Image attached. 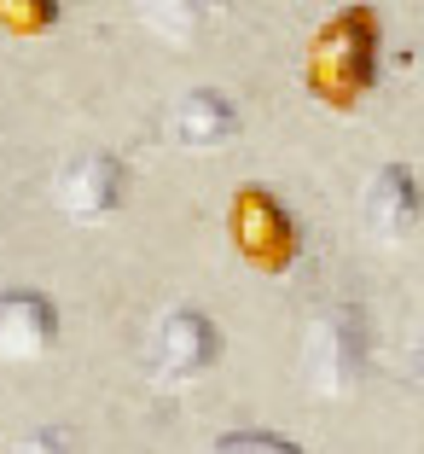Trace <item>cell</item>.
Wrapping results in <instances>:
<instances>
[{
	"label": "cell",
	"mask_w": 424,
	"mask_h": 454,
	"mask_svg": "<svg viewBox=\"0 0 424 454\" xmlns=\"http://www.w3.org/2000/svg\"><path fill=\"white\" fill-rule=\"evenodd\" d=\"M378 47H384V35H378V12L366 0L332 12L314 29V41H308V65H303L308 94L326 111H355L378 88V70H384Z\"/></svg>",
	"instance_id": "6da1fadb"
},
{
	"label": "cell",
	"mask_w": 424,
	"mask_h": 454,
	"mask_svg": "<svg viewBox=\"0 0 424 454\" xmlns=\"http://www.w3.org/2000/svg\"><path fill=\"white\" fill-rule=\"evenodd\" d=\"M227 239H233V251H239L256 274H291L297 256H303V227H297V215L285 210V199H279L274 187H262V181H244V187L233 192V204H227Z\"/></svg>",
	"instance_id": "7a4b0ae2"
},
{
	"label": "cell",
	"mask_w": 424,
	"mask_h": 454,
	"mask_svg": "<svg viewBox=\"0 0 424 454\" xmlns=\"http://www.w3.org/2000/svg\"><path fill=\"white\" fill-rule=\"evenodd\" d=\"M366 315H360L355 303H332L320 309L314 326H308L303 338V373L308 385L320 390V396H349V390L360 385V373H366Z\"/></svg>",
	"instance_id": "3957f363"
},
{
	"label": "cell",
	"mask_w": 424,
	"mask_h": 454,
	"mask_svg": "<svg viewBox=\"0 0 424 454\" xmlns=\"http://www.w3.org/2000/svg\"><path fill=\"white\" fill-rule=\"evenodd\" d=\"M215 361H221V326H215V315H204V309H192V303L163 309L158 326H151V344H146L151 385L181 390V385H192V379H204Z\"/></svg>",
	"instance_id": "277c9868"
},
{
	"label": "cell",
	"mask_w": 424,
	"mask_h": 454,
	"mask_svg": "<svg viewBox=\"0 0 424 454\" xmlns=\"http://www.w3.org/2000/svg\"><path fill=\"white\" fill-rule=\"evenodd\" d=\"M128 199V163L105 146H88V152H70L53 175V204L70 215V222L93 227V222H111Z\"/></svg>",
	"instance_id": "5b68a950"
},
{
	"label": "cell",
	"mask_w": 424,
	"mask_h": 454,
	"mask_svg": "<svg viewBox=\"0 0 424 454\" xmlns=\"http://www.w3.org/2000/svg\"><path fill=\"white\" fill-rule=\"evenodd\" d=\"M58 344V303L41 286H0V356L41 361Z\"/></svg>",
	"instance_id": "8992f818"
},
{
	"label": "cell",
	"mask_w": 424,
	"mask_h": 454,
	"mask_svg": "<svg viewBox=\"0 0 424 454\" xmlns=\"http://www.w3.org/2000/svg\"><path fill=\"white\" fill-rule=\"evenodd\" d=\"M244 134V111L221 88H186L169 111V140L186 152H227Z\"/></svg>",
	"instance_id": "52a82bcc"
},
{
	"label": "cell",
	"mask_w": 424,
	"mask_h": 454,
	"mask_svg": "<svg viewBox=\"0 0 424 454\" xmlns=\"http://www.w3.org/2000/svg\"><path fill=\"white\" fill-rule=\"evenodd\" d=\"M360 210H366V227L384 245H401L412 227L424 222V187H419V175H412L407 163H378L372 181H366V192H360Z\"/></svg>",
	"instance_id": "ba28073f"
},
{
	"label": "cell",
	"mask_w": 424,
	"mask_h": 454,
	"mask_svg": "<svg viewBox=\"0 0 424 454\" xmlns=\"http://www.w3.org/2000/svg\"><path fill=\"white\" fill-rule=\"evenodd\" d=\"M134 6H140V24L158 29L163 41H192L215 18V0H134Z\"/></svg>",
	"instance_id": "9c48e42d"
},
{
	"label": "cell",
	"mask_w": 424,
	"mask_h": 454,
	"mask_svg": "<svg viewBox=\"0 0 424 454\" xmlns=\"http://www.w3.org/2000/svg\"><path fill=\"white\" fill-rule=\"evenodd\" d=\"M58 18H65V0H0V29L6 35H53Z\"/></svg>",
	"instance_id": "30bf717a"
},
{
	"label": "cell",
	"mask_w": 424,
	"mask_h": 454,
	"mask_svg": "<svg viewBox=\"0 0 424 454\" xmlns=\"http://www.w3.org/2000/svg\"><path fill=\"white\" fill-rule=\"evenodd\" d=\"M210 454H308L303 442H291L285 431H267V426H233L210 442Z\"/></svg>",
	"instance_id": "8fae6325"
},
{
	"label": "cell",
	"mask_w": 424,
	"mask_h": 454,
	"mask_svg": "<svg viewBox=\"0 0 424 454\" xmlns=\"http://www.w3.org/2000/svg\"><path fill=\"white\" fill-rule=\"evenodd\" d=\"M12 454H81L70 426H29L24 437L12 442Z\"/></svg>",
	"instance_id": "7c38bea8"
},
{
	"label": "cell",
	"mask_w": 424,
	"mask_h": 454,
	"mask_svg": "<svg viewBox=\"0 0 424 454\" xmlns=\"http://www.w3.org/2000/svg\"><path fill=\"white\" fill-rule=\"evenodd\" d=\"M412 379L424 385V338H419V349H412Z\"/></svg>",
	"instance_id": "4fadbf2b"
}]
</instances>
